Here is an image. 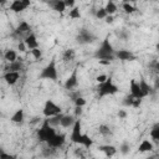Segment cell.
<instances>
[{"mask_svg":"<svg viewBox=\"0 0 159 159\" xmlns=\"http://www.w3.org/2000/svg\"><path fill=\"white\" fill-rule=\"evenodd\" d=\"M66 142V135L65 134H56L51 140L47 142V145L51 148H61Z\"/></svg>","mask_w":159,"mask_h":159,"instance_id":"7c38bea8","label":"cell"},{"mask_svg":"<svg viewBox=\"0 0 159 159\" xmlns=\"http://www.w3.org/2000/svg\"><path fill=\"white\" fill-rule=\"evenodd\" d=\"M20 70H22V62L21 58H17V61L9 63L7 66H5V71L6 72H20Z\"/></svg>","mask_w":159,"mask_h":159,"instance_id":"ac0fdd59","label":"cell"},{"mask_svg":"<svg viewBox=\"0 0 159 159\" xmlns=\"http://www.w3.org/2000/svg\"><path fill=\"white\" fill-rule=\"evenodd\" d=\"M140 103H142V99H137V98H135V101H134V103H133V108H139Z\"/></svg>","mask_w":159,"mask_h":159,"instance_id":"60d3db41","label":"cell"},{"mask_svg":"<svg viewBox=\"0 0 159 159\" xmlns=\"http://www.w3.org/2000/svg\"><path fill=\"white\" fill-rule=\"evenodd\" d=\"M57 133L55 132V128L48 123V119H45L41 128L37 129V139L41 143H47L48 140H51Z\"/></svg>","mask_w":159,"mask_h":159,"instance_id":"3957f363","label":"cell"},{"mask_svg":"<svg viewBox=\"0 0 159 159\" xmlns=\"http://www.w3.org/2000/svg\"><path fill=\"white\" fill-rule=\"evenodd\" d=\"M73 101H75V106H76V107H84V106H86V103H87V102H86V99H84L83 97H81V96L76 97Z\"/></svg>","mask_w":159,"mask_h":159,"instance_id":"d6a6232c","label":"cell"},{"mask_svg":"<svg viewBox=\"0 0 159 159\" xmlns=\"http://www.w3.org/2000/svg\"><path fill=\"white\" fill-rule=\"evenodd\" d=\"M154 88L155 89H159V76L155 77V80H154Z\"/></svg>","mask_w":159,"mask_h":159,"instance_id":"ee69618b","label":"cell"},{"mask_svg":"<svg viewBox=\"0 0 159 159\" xmlns=\"http://www.w3.org/2000/svg\"><path fill=\"white\" fill-rule=\"evenodd\" d=\"M2 78L5 80V82L10 86L15 84L17 82V80L20 78V72H5Z\"/></svg>","mask_w":159,"mask_h":159,"instance_id":"5bb4252c","label":"cell"},{"mask_svg":"<svg viewBox=\"0 0 159 159\" xmlns=\"http://www.w3.org/2000/svg\"><path fill=\"white\" fill-rule=\"evenodd\" d=\"M139 86H140V89H142V93H143V97H147L149 94H152V87L147 83V81L144 78H140L139 81Z\"/></svg>","mask_w":159,"mask_h":159,"instance_id":"ffe728a7","label":"cell"},{"mask_svg":"<svg viewBox=\"0 0 159 159\" xmlns=\"http://www.w3.org/2000/svg\"><path fill=\"white\" fill-rule=\"evenodd\" d=\"M31 55L34 56V58H35V60H40V58L42 57V51L40 50V47H37V48L31 50Z\"/></svg>","mask_w":159,"mask_h":159,"instance_id":"836d02e7","label":"cell"},{"mask_svg":"<svg viewBox=\"0 0 159 159\" xmlns=\"http://www.w3.org/2000/svg\"><path fill=\"white\" fill-rule=\"evenodd\" d=\"M119 152L123 154V155H125V154H128V152H129V144L128 143H123L120 147H119Z\"/></svg>","mask_w":159,"mask_h":159,"instance_id":"d590c367","label":"cell"},{"mask_svg":"<svg viewBox=\"0 0 159 159\" xmlns=\"http://www.w3.org/2000/svg\"><path fill=\"white\" fill-rule=\"evenodd\" d=\"M82 114V107H76L75 108V117H80Z\"/></svg>","mask_w":159,"mask_h":159,"instance_id":"f35d334b","label":"cell"},{"mask_svg":"<svg viewBox=\"0 0 159 159\" xmlns=\"http://www.w3.org/2000/svg\"><path fill=\"white\" fill-rule=\"evenodd\" d=\"M153 148H154V145L149 139H143L138 147V152L139 153H147V152H152Z\"/></svg>","mask_w":159,"mask_h":159,"instance_id":"e0dca14e","label":"cell"},{"mask_svg":"<svg viewBox=\"0 0 159 159\" xmlns=\"http://www.w3.org/2000/svg\"><path fill=\"white\" fill-rule=\"evenodd\" d=\"M61 107L57 106L52 99H47L45 102V106H43V109H42V113L46 118H52L55 116H58L61 114Z\"/></svg>","mask_w":159,"mask_h":159,"instance_id":"8992f818","label":"cell"},{"mask_svg":"<svg viewBox=\"0 0 159 159\" xmlns=\"http://www.w3.org/2000/svg\"><path fill=\"white\" fill-rule=\"evenodd\" d=\"M149 135H150V138H153L154 140H159V123L155 124V125L150 129Z\"/></svg>","mask_w":159,"mask_h":159,"instance_id":"4316f807","label":"cell"},{"mask_svg":"<svg viewBox=\"0 0 159 159\" xmlns=\"http://www.w3.org/2000/svg\"><path fill=\"white\" fill-rule=\"evenodd\" d=\"M68 16H70L71 19H73V20H76V19H80V17H81V11H80V7L75 6V7L70 9Z\"/></svg>","mask_w":159,"mask_h":159,"instance_id":"d4e9b609","label":"cell"},{"mask_svg":"<svg viewBox=\"0 0 159 159\" xmlns=\"http://www.w3.org/2000/svg\"><path fill=\"white\" fill-rule=\"evenodd\" d=\"M107 78H108V77H107L106 75H99V76L96 77V81H97L98 83H103V82L107 81Z\"/></svg>","mask_w":159,"mask_h":159,"instance_id":"8d00e7d4","label":"cell"},{"mask_svg":"<svg viewBox=\"0 0 159 159\" xmlns=\"http://www.w3.org/2000/svg\"><path fill=\"white\" fill-rule=\"evenodd\" d=\"M104 9H106V11H107L108 15H113V14L117 11V5H116L113 1H108L107 5L104 6Z\"/></svg>","mask_w":159,"mask_h":159,"instance_id":"cb8c5ba5","label":"cell"},{"mask_svg":"<svg viewBox=\"0 0 159 159\" xmlns=\"http://www.w3.org/2000/svg\"><path fill=\"white\" fill-rule=\"evenodd\" d=\"M118 36H119L120 39H123V40H127L128 34H127V32H124V31H122V32H119V34H118Z\"/></svg>","mask_w":159,"mask_h":159,"instance_id":"7bdbcfd3","label":"cell"},{"mask_svg":"<svg viewBox=\"0 0 159 159\" xmlns=\"http://www.w3.org/2000/svg\"><path fill=\"white\" fill-rule=\"evenodd\" d=\"M62 113L61 114H58V116H55V117H52L51 119L48 118V123L52 125V127H56V125H60V122H61V118H62Z\"/></svg>","mask_w":159,"mask_h":159,"instance_id":"f1b7e54d","label":"cell"},{"mask_svg":"<svg viewBox=\"0 0 159 159\" xmlns=\"http://www.w3.org/2000/svg\"><path fill=\"white\" fill-rule=\"evenodd\" d=\"M154 70H155L157 72H159V61L155 62V65H154Z\"/></svg>","mask_w":159,"mask_h":159,"instance_id":"bcb514c9","label":"cell"},{"mask_svg":"<svg viewBox=\"0 0 159 159\" xmlns=\"http://www.w3.org/2000/svg\"><path fill=\"white\" fill-rule=\"evenodd\" d=\"M4 58L9 62V63H12L15 61H17V53L15 50H6L5 53H4Z\"/></svg>","mask_w":159,"mask_h":159,"instance_id":"7402d4cb","label":"cell"},{"mask_svg":"<svg viewBox=\"0 0 159 159\" xmlns=\"http://www.w3.org/2000/svg\"><path fill=\"white\" fill-rule=\"evenodd\" d=\"M51 5H52L53 10L57 11V12H63V11L66 10V7H67L63 0H56V1L51 2Z\"/></svg>","mask_w":159,"mask_h":159,"instance_id":"603a6c76","label":"cell"},{"mask_svg":"<svg viewBox=\"0 0 159 159\" xmlns=\"http://www.w3.org/2000/svg\"><path fill=\"white\" fill-rule=\"evenodd\" d=\"M98 130H99V133H101L102 135H104V137L111 134V129H109V127L106 125V124H101L99 128H98Z\"/></svg>","mask_w":159,"mask_h":159,"instance_id":"1f68e13d","label":"cell"},{"mask_svg":"<svg viewBox=\"0 0 159 159\" xmlns=\"http://www.w3.org/2000/svg\"><path fill=\"white\" fill-rule=\"evenodd\" d=\"M114 56H116V58H118V60H120V61H134V60H137L135 55H134L132 51L125 50V48L117 50V51L114 52Z\"/></svg>","mask_w":159,"mask_h":159,"instance_id":"30bf717a","label":"cell"},{"mask_svg":"<svg viewBox=\"0 0 159 159\" xmlns=\"http://www.w3.org/2000/svg\"><path fill=\"white\" fill-rule=\"evenodd\" d=\"M40 80H50V81H57L58 78V72H57V67H56V61L55 58L51 60L40 72L39 75Z\"/></svg>","mask_w":159,"mask_h":159,"instance_id":"5b68a950","label":"cell"},{"mask_svg":"<svg viewBox=\"0 0 159 159\" xmlns=\"http://www.w3.org/2000/svg\"><path fill=\"white\" fill-rule=\"evenodd\" d=\"M118 117H119V118H125V117H127V113H125V111H123V109H119V112H118Z\"/></svg>","mask_w":159,"mask_h":159,"instance_id":"b9f144b4","label":"cell"},{"mask_svg":"<svg viewBox=\"0 0 159 159\" xmlns=\"http://www.w3.org/2000/svg\"><path fill=\"white\" fill-rule=\"evenodd\" d=\"M98 149H99L102 153H104V155H106V157H108V158H111V157L116 155V154H117V152H118V149H117L114 145H111V144L99 145V147H98Z\"/></svg>","mask_w":159,"mask_h":159,"instance_id":"9a60e30c","label":"cell"},{"mask_svg":"<svg viewBox=\"0 0 159 159\" xmlns=\"http://www.w3.org/2000/svg\"><path fill=\"white\" fill-rule=\"evenodd\" d=\"M26 45H25V42L22 41V42H19V45H17V48H19V51L20 52H24V51H26Z\"/></svg>","mask_w":159,"mask_h":159,"instance_id":"74e56055","label":"cell"},{"mask_svg":"<svg viewBox=\"0 0 159 159\" xmlns=\"http://www.w3.org/2000/svg\"><path fill=\"white\" fill-rule=\"evenodd\" d=\"M155 48H157V50H158V51H159V42H158V43H157V46H155Z\"/></svg>","mask_w":159,"mask_h":159,"instance_id":"c3c4849f","label":"cell"},{"mask_svg":"<svg viewBox=\"0 0 159 159\" xmlns=\"http://www.w3.org/2000/svg\"><path fill=\"white\" fill-rule=\"evenodd\" d=\"M77 42L81 43V45H84V43H91L93 40H94V36L86 29H81L77 37H76Z\"/></svg>","mask_w":159,"mask_h":159,"instance_id":"ba28073f","label":"cell"},{"mask_svg":"<svg viewBox=\"0 0 159 159\" xmlns=\"http://www.w3.org/2000/svg\"><path fill=\"white\" fill-rule=\"evenodd\" d=\"M30 5H31L30 0H14L10 4V10L14 12H21V11L26 10Z\"/></svg>","mask_w":159,"mask_h":159,"instance_id":"9c48e42d","label":"cell"},{"mask_svg":"<svg viewBox=\"0 0 159 159\" xmlns=\"http://www.w3.org/2000/svg\"><path fill=\"white\" fill-rule=\"evenodd\" d=\"M77 119H75V116H70V114H63L60 122V125L63 128H68V127H73V124L76 123Z\"/></svg>","mask_w":159,"mask_h":159,"instance_id":"2e32d148","label":"cell"},{"mask_svg":"<svg viewBox=\"0 0 159 159\" xmlns=\"http://www.w3.org/2000/svg\"><path fill=\"white\" fill-rule=\"evenodd\" d=\"M134 101H135V98H134L132 94H128V96H125V97H124L123 104H124L125 107H133V103H134Z\"/></svg>","mask_w":159,"mask_h":159,"instance_id":"4dcf8cb0","label":"cell"},{"mask_svg":"<svg viewBox=\"0 0 159 159\" xmlns=\"http://www.w3.org/2000/svg\"><path fill=\"white\" fill-rule=\"evenodd\" d=\"M30 30H31V26H30L26 21H21V22L17 25V27H16V30H15V34H16V35H21V34L29 32Z\"/></svg>","mask_w":159,"mask_h":159,"instance_id":"44dd1931","label":"cell"},{"mask_svg":"<svg viewBox=\"0 0 159 159\" xmlns=\"http://www.w3.org/2000/svg\"><path fill=\"white\" fill-rule=\"evenodd\" d=\"M65 4L67 7H75V0H66Z\"/></svg>","mask_w":159,"mask_h":159,"instance_id":"ab89813d","label":"cell"},{"mask_svg":"<svg viewBox=\"0 0 159 159\" xmlns=\"http://www.w3.org/2000/svg\"><path fill=\"white\" fill-rule=\"evenodd\" d=\"M99 63H101V65H109L111 62H109V61H99Z\"/></svg>","mask_w":159,"mask_h":159,"instance_id":"7dc6e473","label":"cell"},{"mask_svg":"<svg viewBox=\"0 0 159 159\" xmlns=\"http://www.w3.org/2000/svg\"><path fill=\"white\" fill-rule=\"evenodd\" d=\"M96 17L97 19H99V20H102V19H106L107 16H108V14H107V11H106V9L104 7H99L97 11H96Z\"/></svg>","mask_w":159,"mask_h":159,"instance_id":"f546056e","label":"cell"},{"mask_svg":"<svg viewBox=\"0 0 159 159\" xmlns=\"http://www.w3.org/2000/svg\"><path fill=\"white\" fill-rule=\"evenodd\" d=\"M114 52H116V50L113 48V46L109 41V36H106L103 39L102 43L99 45V47L96 50L94 57L98 61H109V62H112L116 58Z\"/></svg>","mask_w":159,"mask_h":159,"instance_id":"7a4b0ae2","label":"cell"},{"mask_svg":"<svg viewBox=\"0 0 159 159\" xmlns=\"http://www.w3.org/2000/svg\"><path fill=\"white\" fill-rule=\"evenodd\" d=\"M65 88L71 91L73 88H76L78 86V66H76L73 70H72V73L67 77V80L65 81Z\"/></svg>","mask_w":159,"mask_h":159,"instance_id":"52a82bcc","label":"cell"},{"mask_svg":"<svg viewBox=\"0 0 159 159\" xmlns=\"http://www.w3.org/2000/svg\"><path fill=\"white\" fill-rule=\"evenodd\" d=\"M75 56H76V52H75V50H72V48H68V50H66V51L63 52V60H65V61H71V60L75 58Z\"/></svg>","mask_w":159,"mask_h":159,"instance_id":"484cf974","label":"cell"},{"mask_svg":"<svg viewBox=\"0 0 159 159\" xmlns=\"http://www.w3.org/2000/svg\"><path fill=\"white\" fill-rule=\"evenodd\" d=\"M122 7H123V10H124L125 14H133V12L137 11V9L132 4H129V2H123L122 4Z\"/></svg>","mask_w":159,"mask_h":159,"instance_id":"83f0119b","label":"cell"},{"mask_svg":"<svg viewBox=\"0 0 159 159\" xmlns=\"http://www.w3.org/2000/svg\"><path fill=\"white\" fill-rule=\"evenodd\" d=\"M24 118H25V112H24V109L19 108V109H16L14 112V114L10 118V120L14 122V123H22L24 122Z\"/></svg>","mask_w":159,"mask_h":159,"instance_id":"d6986e66","label":"cell"},{"mask_svg":"<svg viewBox=\"0 0 159 159\" xmlns=\"http://www.w3.org/2000/svg\"><path fill=\"white\" fill-rule=\"evenodd\" d=\"M72 143L76 144H81L84 148H91L93 145V140L91 137H88L87 134L82 133V127H81V120L77 119L76 123L72 127V132H71V137H70Z\"/></svg>","mask_w":159,"mask_h":159,"instance_id":"6da1fadb","label":"cell"},{"mask_svg":"<svg viewBox=\"0 0 159 159\" xmlns=\"http://www.w3.org/2000/svg\"><path fill=\"white\" fill-rule=\"evenodd\" d=\"M65 159H67V158H65Z\"/></svg>","mask_w":159,"mask_h":159,"instance_id":"681fc988","label":"cell"},{"mask_svg":"<svg viewBox=\"0 0 159 159\" xmlns=\"http://www.w3.org/2000/svg\"><path fill=\"white\" fill-rule=\"evenodd\" d=\"M129 89H130V94L137 98V99H143V93L139 86V82H137L135 80H130V84H129Z\"/></svg>","mask_w":159,"mask_h":159,"instance_id":"8fae6325","label":"cell"},{"mask_svg":"<svg viewBox=\"0 0 159 159\" xmlns=\"http://www.w3.org/2000/svg\"><path fill=\"white\" fill-rule=\"evenodd\" d=\"M97 91H98V97L102 98V97H104V96H112V94H116V93L119 91V88H118V86L113 82L112 77H108L106 82H103V83H98V86H97Z\"/></svg>","mask_w":159,"mask_h":159,"instance_id":"277c9868","label":"cell"},{"mask_svg":"<svg viewBox=\"0 0 159 159\" xmlns=\"http://www.w3.org/2000/svg\"><path fill=\"white\" fill-rule=\"evenodd\" d=\"M0 159H16V157L12 155V154H9L4 149H1L0 150Z\"/></svg>","mask_w":159,"mask_h":159,"instance_id":"e575fe53","label":"cell"},{"mask_svg":"<svg viewBox=\"0 0 159 159\" xmlns=\"http://www.w3.org/2000/svg\"><path fill=\"white\" fill-rule=\"evenodd\" d=\"M24 42H25V45L27 46V48H30V50H34V48H37L39 47V41H37V37H36V35L35 34H29L26 37H25V40H24Z\"/></svg>","mask_w":159,"mask_h":159,"instance_id":"4fadbf2b","label":"cell"},{"mask_svg":"<svg viewBox=\"0 0 159 159\" xmlns=\"http://www.w3.org/2000/svg\"><path fill=\"white\" fill-rule=\"evenodd\" d=\"M106 22H107V24H112V22H113V16H112V15H108V16L106 17Z\"/></svg>","mask_w":159,"mask_h":159,"instance_id":"f6af8a7d","label":"cell"}]
</instances>
